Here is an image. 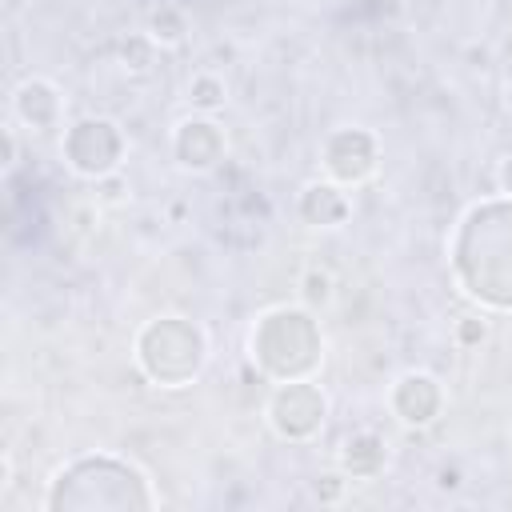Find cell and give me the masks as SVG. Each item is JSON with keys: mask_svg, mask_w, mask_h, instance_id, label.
I'll return each instance as SVG.
<instances>
[{"mask_svg": "<svg viewBox=\"0 0 512 512\" xmlns=\"http://www.w3.org/2000/svg\"><path fill=\"white\" fill-rule=\"evenodd\" d=\"M316 320L300 308H272L252 328V360L276 380H304L320 364Z\"/></svg>", "mask_w": 512, "mask_h": 512, "instance_id": "cell-1", "label": "cell"}, {"mask_svg": "<svg viewBox=\"0 0 512 512\" xmlns=\"http://www.w3.org/2000/svg\"><path fill=\"white\" fill-rule=\"evenodd\" d=\"M204 360H208V340L184 316L152 320L136 336V364L144 368L148 380H156L164 388H180V384L196 380Z\"/></svg>", "mask_w": 512, "mask_h": 512, "instance_id": "cell-2", "label": "cell"}, {"mask_svg": "<svg viewBox=\"0 0 512 512\" xmlns=\"http://www.w3.org/2000/svg\"><path fill=\"white\" fill-rule=\"evenodd\" d=\"M120 156H124V136L104 116H84L64 132V160L72 172H80L88 180L116 176Z\"/></svg>", "mask_w": 512, "mask_h": 512, "instance_id": "cell-3", "label": "cell"}, {"mask_svg": "<svg viewBox=\"0 0 512 512\" xmlns=\"http://www.w3.org/2000/svg\"><path fill=\"white\" fill-rule=\"evenodd\" d=\"M328 416V400L308 380H284L268 400V424L284 440H308L320 432Z\"/></svg>", "mask_w": 512, "mask_h": 512, "instance_id": "cell-4", "label": "cell"}, {"mask_svg": "<svg viewBox=\"0 0 512 512\" xmlns=\"http://www.w3.org/2000/svg\"><path fill=\"white\" fill-rule=\"evenodd\" d=\"M380 148L368 128H336L324 140V168L336 184H364L376 172Z\"/></svg>", "mask_w": 512, "mask_h": 512, "instance_id": "cell-5", "label": "cell"}, {"mask_svg": "<svg viewBox=\"0 0 512 512\" xmlns=\"http://www.w3.org/2000/svg\"><path fill=\"white\" fill-rule=\"evenodd\" d=\"M224 148H228V144H224L220 124L208 120V116L184 120V124L176 128V136H172V152H176L180 168H188V172H208V168H216V164L224 160Z\"/></svg>", "mask_w": 512, "mask_h": 512, "instance_id": "cell-6", "label": "cell"}, {"mask_svg": "<svg viewBox=\"0 0 512 512\" xmlns=\"http://www.w3.org/2000/svg\"><path fill=\"white\" fill-rule=\"evenodd\" d=\"M388 404H392V412H396L404 424L424 428V424H432V420L440 416L444 392H440L436 376H428V372H404V376L392 384Z\"/></svg>", "mask_w": 512, "mask_h": 512, "instance_id": "cell-7", "label": "cell"}, {"mask_svg": "<svg viewBox=\"0 0 512 512\" xmlns=\"http://www.w3.org/2000/svg\"><path fill=\"white\" fill-rule=\"evenodd\" d=\"M12 112H16V120L28 124L32 132H48V128L60 124L64 96H60V88H56L52 80L28 76V80H20L16 92H12Z\"/></svg>", "mask_w": 512, "mask_h": 512, "instance_id": "cell-8", "label": "cell"}, {"mask_svg": "<svg viewBox=\"0 0 512 512\" xmlns=\"http://www.w3.org/2000/svg\"><path fill=\"white\" fill-rule=\"evenodd\" d=\"M296 212H300V220H304V224H312V228H336V224H344V220H348L352 204H348V196H344L336 184L316 180V184H308V188L300 192Z\"/></svg>", "mask_w": 512, "mask_h": 512, "instance_id": "cell-9", "label": "cell"}, {"mask_svg": "<svg viewBox=\"0 0 512 512\" xmlns=\"http://www.w3.org/2000/svg\"><path fill=\"white\" fill-rule=\"evenodd\" d=\"M384 464H388V444L376 432H356L340 452V468L348 480H372L384 472Z\"/></svg>", "mask_w": 512, "mask_h": 512, "instance_id": "cell-10", "label": "cell"}, {"mask_svg": "<svg viewBox=\"0 0 512 512\" xmlns=\"http://www.w3.org/2000/svg\"><path fill=\"white\" fill-rule=\"evenodd\" d=\"M144 32L152 36L156 48H180V44L188 40V16H184L176 4H156V8L148 12Z\"/></svg>", "mask_w": 512, "mask_h": 512, "instance_id": "cell-11", "label": "cell"}, {"mask_svg": "<svg viewBox=\"0 0 512 512\" xmlns=\"http://www.w3.org/2000/svg\"><path fill=\"white\" fill-rule=\"evenodd\" d=\"M188 100H192V108H200L204 116H208V112H220L224 100H228L224 76H216V72H196V76L188 80Z\"/></svg>", "mask_w": 512, "mask_h": 512, "instance_id": "cell-12", "label": "cell"}, {"mask_svg": "<svg viewBox=\"0 0 512 512\" xmlns=\"http://www.w3.org/2000/svg\"><path fill=\"white\" fill-rule=\"evenodd\" d=\"M152 56H156V44H152L148 32H136V36H128V40L120 44V60H124V68H132V72H148Z\"/></svg>", "mask_w": 512, "mask_h": 512, "instance_id": "cell-13", "label": "cell"}, {"mask_svg": "<svg viewBox=\"0 0 512 512\" xmlns=\"http://www.w3.org/2000/svg\"><path fill=\"white\" fill-rule=\"evenodd\" d=\"M300 296H304L308 308H324V304L332 300V276H328L324 268H308V272L300 276Z\"/></svg>", "mask_w": 512, "mask_h": 512, "instance_id": "cell-14", "label": "cell"}, {"mask_svg": "<svg viewBox=\"0 0 512 512\" xmlns=\"http://www.w3.org/2000/svg\"><path fill=\"white\" fill-rule=\"evenodd\" d=\"M484 336H488V324H484L480 316H460L456 328H452V340H456L460 348H476Z\"/></svg>", "mask_w": 512, "mask_h": 512, "instance_id": "cell-15", "label": "cell"}, {"mask_svg": "<svg viewBox=\"0 0 512 512\" xmlns=\"http://www.w3.org/2000/svg\"><path fill=\"white\" fill-rule=\"evenodd\" d=\"M344 484H348L344 472H328V476H320V480L312 484V496H316L320 504H336V500L344 496Z\"/></svg>", "mask_w": 512, "mask_h": 512, "instance_id": "cell-16", "label": "cell"}, {"mask_svg": "<svg viewBox=\"0 0 512 512\" xmlns=\"http://www.w3.org/2000/svg\"><path fill=\"white\" fill-rule=\"evenodd\" d=\"M460 484H464V480H460V468H456V464H452V468L444 464V468L436 472V488H440V492H456Z\"/></svg>", "mask_w": 512, "mask_h": 512, "instance_id": "cell-17", "label": "cell"}, {"mask_svg": "<svg viewBox=\"0 0 512 512\" xmlns=\"http://www.w3.org/2000/svg\"><path fill=\"white\" fill-rule=\"evenodd\" d=\"M12 168H16V132L4 128V172H12Z\"/></svg>", "mask_w": 512, "mask_h": 512, "instance_id": "cell-18", "label": "cell"}, {"mask_svg": "<svg viewBox=\"0 0 512 512\" xmlns=\"http://www.w3.org/2000/svg\"><path fill=\"white\" fill-rule=\"evenodd\" d=\"M496 184H500V192H508V196H512V156H504V160H500V168H496Z\"/></svg>", "mask_w": 512, "mask_h": 512, "instance_id": "cell-19", "label": "cell"}, {"mask_svg": "<svg viewBox=\"0 0 512 512\" xmlns=\"http://www.w3.org/2000/svg\"><path fill=\"white\" fill-rule=\"evenodd\" d=\"M504 104H508V108H512V84H508V92H504Z\"/></svg>", "mask_w": 512, "mask_h": 512, "instance_id": "cell-20", "label": "cell"}]
</instances>
